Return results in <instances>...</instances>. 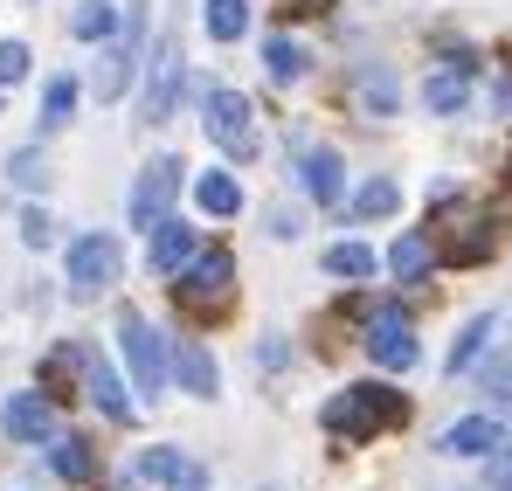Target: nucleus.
Returning a JSON list of instances; mask_svg holds the SVG:
<instances>
[{
    "label": "nucleus",
    "mask_w": 512,
    "mask_h": 491,
    "mask_svg": "<svg viewBox=\"0 0 512 491\" xmlns=\"http://www.w3.org/2000/svg\"><path fill=\"white\" fill-rule=\"evenodd\" d=\"M180 187H187V160H180V153L146 160V166H139V180H132V194H125V222H132V229L167 222L173 201H180Z\"/></svg>",
    "instance_id": "423d86ee"
},
{
    "label": "nucleus",
    "mask_w": 512,
    "mask_h": 491,
    "mask_svg": "<svg viewBox=\"0 0 512 491\" xmlns=\"http://www.w3.org/2000/svg\"><path fill=\"white\" fill-rule=\"evenodd\" d=\"M49 471H56L63 485H90V478H97V450H90L84 436H63V429H56V436H49Z\"/></svg>",
    "instance_id": "aec40b11"
},
{
    "label": "nucleus",
    "mask_w": 512,
    "mask_h": 491,
    "mask_svg": "<svg viewBox=\"0 0 512 491\" xmlns=\"http://www.w3.org/2000/svg\"><path fill=\"white\" fill-rule=\"evenodd\" d=\"M291 173H298V187H305L312 208H346V160L333 146H298Z\"/></svg>",
    "instance_id": "f8f14e48"
},
{
    "label": "nucleus",
    "mask_w": 512,
    "mask_h": 491,
    "mask_svg": "<svg viewBox=\"0 0 512 491\" xmlns=\"http://www.w3.org/2000/svg\"><path fill=\"white\" fill-rule=\"evenodd\" d=\"M7 180H14L21 194H42V187H49V160H42V146H21V153H7Z\"/></svg>",
    "instance_id": "cd10ccee"
},
{
    "label": "nucleus",
    "mask_w": 512,
    "mask_h": 491,
    "mask_svg": "<svg viewBox=\"0 0 512 491\" xmlns=\"http://www.w3.org/2000/svg\"><path fill=\"white\" fill-rule=\"evenodd\" d=\"M388 270H395V284H423L429 277V263H436V249H429L423 229H402L395 243H388V256H381Z\"/></svg>",
    "instance_id": "6ab92c4d"
},
{
    "label": "nucleus",
    "mask_w": 512,
    "mask_h": 491,
    "mask_svg": "<svg viewBox=\"0 0 512 491\" xmlns=\"http://www.w3.org/2000/svg\"><path fill=\"white\" fill-rule=\"evenodd\" d=\"M201 28H208V42H243L250 35V0H208Z\"/></svg>",
    "instance_id": "393cba45"
},
{
    "label": "nucleus",
    "mask_w": 512,
    "mask_h": 491,
    "mask_svg": "<svg viewBox=\"0 0 512 491\" xmlns=\"http://www.w3.org/2000/svg\"><path fill=\"white\" fill-rule=\"evenodd\" d=\"M423 104L436 118H457V111L471 104V77H464V70H436V77L423 83Z\"/></svg>",
    "instance_id": "a878e982"
},
{
    "label": "nucleus",
    "mask_w": 512,
    "mask_h": 491,
    "mask_svg": "<svg viewBox=\"0 0 512 491\" xmlns=\"http://www.w3.org/2000/svg\"><path fill=\"white\" fill-rule=\"evenodd\" d=\"M492 332H499V319L492 312H478V319H464V332L450 339V353H443V367L450 374H471L478 360H485V346H492Z\"/></svg>",
    "instance_id": "412c9836"
},
{
    "label": "nucleus",
    "mask_w": 512,
    "mask_h": 491,
    "mask_svg": "<svg viewBox=\"0 0 512 491\" xmlns=\"http://www.w3.org/2000/svg\"><path fill=\"white\" fill-rule=\"evenodd\" d=\"M395 415H402V395H395V388H381V381H353V388H340V395L326 402V429L346 436V443H367V436H381Z\"/></svg>",
    "instance_id": "f257e3e1"
},
{
    "label": "nucleus",
    "mask_w": 512,
    "mask_h": 491,
    "mask_svg": "<svg viewBox=\"0 0 512 491\" xmlns=\"http://www.w3.org/2000/svg\"><path fill=\"white\" fill-rule=\"evenodd\" d=\"M236 284V256L229 249H194L180 270H173V298L180 305H222Z\"/></svg>",
    "instance_id": "9d476101"
},
{
    "label": "nucleus",
    "mask_w": 512,
    "mask_h": 491,
    "mask_svg": "<svg viewBox=\"0 0 512 491\" xmlns=\"http://www.w3.org/2000/svg\"><path fill=\"white\" fill-rule=\"evenodd\" d=\"M28 63H35V56H28V42H14V35H7V42H0V90L28 77Z\"/></svg>",
    "instance_id": "7c9ffc66"
},
{
    "label": "nucleus",
    "mask_w": 512,
    "mask_h": 491,
    "mask_svg": "<svg viewBox=\"0 0 512 491\" xmlns=\"http://www.w3.org/2000/svg\"><path fill=\"white\" fill-rule=\"evenodd\" d=\"M360 353H367L381 374H409V367L423 360V346H416V319H409L402 305L367 312V326H360Z\"/></svg>",
    "instance_id": "0eeeda50"
},
{
    "label": "nucleus",
    "mask_w": 512,
    "mask_h": 491,
    "mask_svg": "<svg viewBox=\"0 0 512 491\" xmlns=\"http://www.w3.org/2000/svg\"><path fill=\"white\" fill-rule=\"evenodd\" d=\"M305 7H333V0H305Z\"/></svg>",
    "instance_id": "f704fd0d"
},
{
    "label": "nucleus",
    "mask_w": 512,
    "mask_h": 491,
    "mask_svg": "<svg viewBox=\"0 0 512 491\" xmlns=\"http://www.w3.org/2000/svg\"><path fill=\"white\" fill-rule=\"evenodd\" d=\"M263 70H270V83H298L312 70V49L291 35H263Z\"/></svg>",
    "instance_id": "4be33fe9"
},
{
    "label": "nucleus",
    "mask_w": 512,
    "mask_h": 491,
    "mask_svg": "<svg viewBox=\"0 0 512 491\" xmlns=\"http://www.w3.org/2000/svg\"><path fill=\"white\" fill-rule=\"evenodd\" d=\"M139 42H146V0H132L125 7V21H118V35L111 42H97L104 56H97V77H90V90L104 97V104H118L125 90H132V77H139Z\"/></svg>",
    "instance_id": "20e7f679"
},
{
    "label": "nucleus",
    "mask_w": 512,
    "mask_h": 491,
    "mask_svg": "<svg viewBox=\"0 0 512 491\" xmlns=\"http://www.w3.org/2000/svg\"><path fill=\"white\" fill-rule=\"evenodd\" d=\"M478 381H485L492 402H512V346H506V353H492V360H478Z\"/></svg>",
    "instance_id": "c85d7f7f"
},
{
    "label": "nucleus",
    "mask_w": 512,
    "mask_h": 491,
    "mask_svg": "<svg viewBox=\"0 0 512 491\" xmlns=\"http://www.w3.org/2000/svg\"><path fill=\"white\" fill-rule=\"evenodd\" d=\"M118 270H125V243H118L111 229L77 236L70 256H63V284H70V298H104V291L118 284Z\"/></svg>",
    "instance_id": "39448f33"
},
{
    "label": "nucleus",
    "mask_w": 512,
    "mask_h": 491,
    "mask_svg": "<svg viewBox=\"0 0 512 491\" xmlns=\"http://www.w3.org/2000/svg\"><path fill=\"white\" fill-rule=\"evenodd\" d=\"M270 236L291 243V236H298V208H270Z\"/></svg>",
    "instance_id": "473e14b6"
},
{
    "label": "nucleus",
    "mask_w": 512,
    "mask_h": 491,
    "mask_svg": "<svg viewBox=\"0 0 512 491\" xmlns=\"http://www.w3.org/2000/svg\"><path fill=\"white\" fill-rule=\"evenodd\" d=\"M499 111H512V77H506V83H499Z\"/></svg>",
    "instance_id": "72a5a7b5"
},
{
    "label": "nucleus",
    "mask_w": 512,
    "mask_h": 491,
    "mask_svg": "<svg viewBox=\"0 0 512 491\" xmlns=\"http://www.w3.org/2000/svg\"><path fill=\"white\" fill-rule=\"evenodd\" d=\"M194 249H201V236H194L180 215H167V222H153V229H146V270H153V277H173Z\"/></svg>",
    "instance_id": "f3484780"
},
{
    "label": "nucleus",
    "mask_w": 512,
    "mask_h": 491,
    "mask_svg": "<svg viewBox=\"0 0 512 491\" xmlns=\"http://www.w3.org/2000/svg\"><path fill=\"white\" fill-rule=\"evenodd\" d=\"M395 208H402V180H395V173L360 180V187H353V201H346V215H353V222H388Z\"/></svg>",
    "instance_id": "a211bd4d"
},
{
    "label": "nucleus",
    "mask_w": 512,
    "mask_h": 491,
    "mask_svg": "<svg viewBox=\"0 0 512 491\" xmlns=\"http://www.w3.org/2000/svg\"><path fill=\"white\" fill-rule=\"evenodd\" d=\"M499 450H512V422L506 415H457L443 436H436V457H499Z\"/></svg>",
    "instance_id": "9b49d317"
},
{
    "label": "nucleus",
    "mask_w": 512,
    "mask_h": 491,
    "mask_svg": "<svg viewBox=\"0 0 512 491\" xmlns=\"http://www.w3.org/2000/svg\"><path fill=\"white\" fill-rule=\"evenodd\" d=\"M0 429H7L14 443H49V436H56V395H49V388L7 395V402H0Z\"/></svg>",
    "instance_id": "ddd939ff"
},
{
    "label": "nucleus",
    "mask_w": 512,
    "mask_h": 491,
    "mask_svg": "<svg viewBox=\"0 0 512 491\" xmlns=\"http://www.w3.org/2000/svg\"><path fill=\"white\" fill-rule=\"evenodd\" d=\"M49 243H56V222H49L42 201H28L21 208V249H49Z\"/></svg>",
    "instance_id": "c756f323"
},
{
    "label": "nucleus",
    "mask_w": 512,
    "mask_h": 491,
    "mask_svg": "<svg viewBox=\"0 0 512 491\" xmlns=\"http://www.w3.org/2000/svg\"><path fill=\"white\" fill-rule=\"evenodd\" d=\"M360 97H367L374 111H395V83L381 77V70H360Z\"/></svg>",
    "instance_id": "2f4dec72"
},
{
    "label": "nucleus",
    "mask_w": 512,
    "mask_h": 491,
    "mask_svg": "<svg viewBox=\"0 0 512 491\" xmlns=\"http://www.w3.org/2000/svg\"><path fill=\"white\" fill-rule=\"evenodd\" d=\"M201 125H208V139L236 166H250L256 146H263V139H256V118H250V97L229 90V83H208V90H201Z\"/></svg>",
    "instance_id": "f03ea898"
},
{
    "label": "nucleus",
    "mask_w": 512,
    "mask_h": 491,
    "mask_svg": "<svg viewBox=\"0 0 512 491\" xmlns=\"http://www.w3.org/2000/svg\"><path fill=\"white\" fill-rule=\"evenodd\" d=\"M167 374L180 381V395H194V402H215V395H222V367H215V353H208L201 339H173Z\"/></svg>",
    "instance_id": "4468645a"
},
{
    "label": "nucleus",
    "mask_w": 512,
    "mask_h": 491,
    "mask_svg": "<svg viewBox=\"0 0 512 491\" xmlns=\"http://www.w3.org/2000/svg\"><path fill=\"white\" fill-rule=\"evenodd\" d=\"M132 478H146V485H167V491H208V471L187 457V450H139V464H132Z\"/></svg>",
    "instance_id": "2eb2a0df"
},
{
    "label": "nucleus",
    "mask_w": 512,
    "mask_h": 491,
    "mask_svg": "<svg viewBox=\"0 0 512 491\" xmlns=\"http://www.w3.org/2000/svg\"><path fill=\"white\" fill-rule=\"evenodd\" d=\"M374 270H381V256L367 243H333L326 249V277H340V284H367Z\"/></svg>",
    "instance_id": "bb28decb"
},
{
    "label": "nucleus",
    "mask_w": 512,
    "mask_h": 491,
    "mask_svg": "<svg viewBox=\"0 0 512 491\" xmlns=\"http://www.w3.org/2000/svg\"><path fill=\"white\" fill-rule=\"evenodd\" d=\"M167 346L173 339L153 326L146 312H132V305L118 312V353H125V367H132V395H160V388L173 381L167 374Z\"/></svg>",
    "instance_id": "7ed1b4c3"
},
{
    "label": "nucleus",
    "mask_w": 512,
    "mask_h": 491,
    "mask_svg": "<svg viewBox=\"0 0 512 491\" xmlns=\"http://www.w3.org/2000/svg\"><path fill=\"white\" fill-rule=\"evenodd\" d=\"M77 104H84V83H77V77H49V83H42V111H35L42 132H63V125L77 118Z\"/></svg>",
    "instance_id": "5701e85b"
},
{
    "label": "nucleus",
    "mask_w": 512,
    "mask_h": 491,
    "mask_svg": "<svg viewBox=\"0 0 512 491\" xmlns=\"http://www.w3.org/2000/svg\"><path fill=\"white\" fill-rule=\"evenodd\" d=\"M180 83H187L180 35H160V49L146 56V83H139V111H146V125H167V118H173V104H180Z\"/></svg>",
    "instance_id": "6e6552de"
},
{
    "label": "nucleus",
    "mask_w": 512,
    "mask_h": 491,
    "mask_svg": "<svg viewBox=\"0 0 512 491\" xmlns=\"http://www.w3.org/2000/svg\"><path fill=\"white\" fill-rule=\"evenodd\" d=\"M70 360H77V374H84V395H90L104 415H111V422H132V415H139V402L125 395V374L111 367V353H104V346L70 339Z\"/></svg>",
    "instance_id": "1a4fd4ad"
},
{
    "label": "nucleus",
    "mask_w": 512,
    "mask_h": 491,
    "mask_svg": "<svg viewBox=\"0 0 512 491\" xmlns=\"http://www.w3.org/2000/svg\"><path fill=\"white\" fill-rule=\"evenodd\" d=\"M118 21H125V14H118V0H77L70 35H77V42H111V35H118Z\"/></svg>",
    "instance_id": "b1692460"
},
{
    "label": "nucleus",
    "mask_w": 512,
    "mask_h": 491,
    "mask_svg": "<svg viewBox=\"0 0 512 491\" xmlns=\"http://www.w3.org/2000/svg\"><path fill=\"white\" fill-rule=\"evenodd\" d=\"M187 187H194V208H201L208 222H236V215H243V180H236V166H208V173H194Z\"/></svg>",
    "instance_id": "dca6fc26"
},
{
    "label": "nucleus",
    "mask_w": 512,
    "mask_h": 491,
    "mask_svg": "<svg viewBox=\"0 0 512 491\" xmlns=\"http://www.w3.org/2000/svg\"><path fill=\"white\" fill-rule=\"evenodd\" d=\"M506 346H512V339H506Z\"/></svg>",
    "instance_id": "c9c22d12"
}]
</instances>
